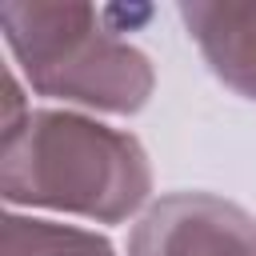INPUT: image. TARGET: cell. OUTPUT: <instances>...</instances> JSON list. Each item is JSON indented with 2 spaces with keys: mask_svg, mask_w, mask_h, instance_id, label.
Returning <instances> with one entry per match:
<instances>
[{
  "mask_svg": "<svg viewBox=\"0 0 256 256\" xmlns=\"http://www.w3.org/2000/svg\"><path fill=\"white\" fill-rule=\"evenodd\" d=\"M0 192L8 204L120 224L148 204L152 168L136 136L80 112L40 108L4 132Z\"/></svg>",
  "mask_w": 256,
  "mask_h": 256,
  "instance_id": "1",
  "label": "cell"
},
{
  "mask_svg": "<svg viewBox=\"0 0 256 256\" xmlns=\"http://www.w3.org/2000/svg\"><path fill=\"white\" fill-rule=\"evenodd\" d=\"M0 28L40 96L128 116L156 88L152 60L108 32L92 4H0Z\"/></svg>",
  "mask_w": 256,
  "mask_h": 256,
  "instance_id": "2",
  "label": "cell"
},
{
  "mask_svg": "<svg viewBox=\"0 0 256 256\" xmlns=\"http://www.w3.org/2000/svg\"><path fill=\"white\" fill-rule=\"evenodd\" d=\"M128 256H256V220L212 192H172L132 224Z\"/></svg>",
  "mask_w": 256,
  "mask_h": 256,
  "instance_id": "3",
  "label": "cell"
},
{
  "mask_svg": "<svg viewBox=\"0 0 256 256\" xmlns=\"http://www.w3.org/2000/svg\"><path fill=\"white\" fill-rule=\"evenodd\" d=\"M180 20L200 44L208 68L244 100L256 104V0L180 4Z\"/></svg>",
  "mask_w": 256,
  "mask_h": 256,
  "instance_id": "4",
  "label": "cell"
},
{
  "mask_svg": "<svg viewBox=\"0 0 256 256\" xmlns=\"http://www.w3.org/2000/svg\"><path fill=\"white\" fill-rule=\"evenodd\" d=\"M4 256H116V248L88 228L12 212L4 216Z\"/></svg>",
  "mask_w": 256,
  "mask_h": 256,
  "instance_id": "5",
  "label": "cell"
}]
</instances>
